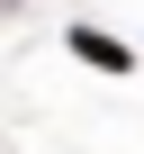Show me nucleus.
Returning a JSON list of instances; mask_svg holds the SVG:
<instances>
[{"label":"nucleus","instance_id":"1","mask_svg":"<svg viewBox=\"0 0 144 154\" xmlns=\"http://www.w3.org/2000/svg\"><path fill=\"white\" fill-rule=\"evenodd\" d=\"M72 54H81V63H99V72H126V45H117V36H99V27H81V36H72Z\"/></svg>","mask_w":144,"mask_h":154}]
</instances>
